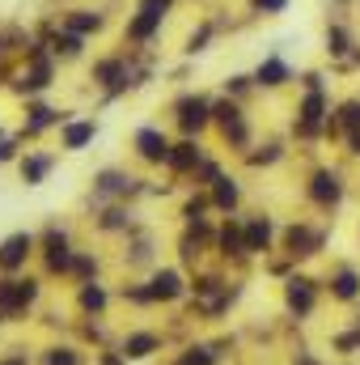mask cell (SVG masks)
Masks as SVG:
<instances>
[{"instance_id":"40","label":"cell","mask_w":360,"mask_h":365,"mask_svg":"<svg viewBox=\"0 0 360 365\" xmlns=\"http://www.w3.org/2000/svg\"><path fill=\"white\" fill-rule=\"evenodd\" d=\"M0 365H26V357H4Z\"/></svg>"},{"instance_id":"3","label":"cell","mask_w":360,"mask_h":365,"mask_svg":"<svg viewBox=\"0 0 360 365\" xmlns=\"http://www.w3.org/2000/svg\"><path fill=\"white\" fill-rule=\"evenodd\" d=\"M305 195H309L318 208H335V204L344 200V175H339V170H331V166L314 170L309 182H305Z\"/></svg>"},{"instance_id":"30","label":"cell","mask_w":360,"mask_h":365,"mask_svg":"<svg viewBox=\"0 0 360 365\" xmlns=\"http://www.w3.org/2000/svg\"><path fill=\"white\" fill-rule=\"evenodd\" d=\"M208 43H212V21H203L199 30H191V34H186V47H182V51H186V56H199V51H203Z\"/></svg>"},{"instance_id":"4","label":"cell","mask_w":360,"mask_h":365,"mask_svg":"<svg viewBox=\"0 0 360 365\" xmlns=\"http://www.w3.org/2000/svg\"><path fill=\"white\" fill-rule=\"evenodd\" d=\"M284 306H288V314H297V319L314 314V306H318V284H314L309 276H288V284H284Z\"/></svg>"},{"instance_id":"21","label":"cell","mask_w":360,"mask_h":365,"mask_svg":"<svg viewBox=\"0 0 360 365\" xmlns=\"http://www.w3.org/2000/svg\"><path fill=\"white\" fill-rule=\"evenodd\" d=\"M157 30H162V17H153V13H140V9H136V17L127 21L123 38H127V43H149Z\"/></svg>"},{"instance_id":"13","label":"cell","mask_w":360,"mask_h":365,"mask_svg":"<svg viewBox=\"0 0 360 365\" xmlns=\"http://www.w3.org/2000/svg\"><path fill=\"white\" fill-rule=\"evenodd\" d=\"M327 289H331L335 302H356L360 297V272L356 268H335V272L327 276Z\"/></svg>"},{"instance_id":"29","label":"cell","mask_w":360,"mask_h":365,"mask_svg":"<svg viewBox=\"0 0 360 365\" xmlns=\"http://www.w3.org/2000/svg\"><path fill=\"white\" fill-rule=\"evenodd\" d=\"M179 365H216V353L208 344H191L179 353Z\"/></svg>"},{"instance_id":"18","label":"cell","mask_w":360,"mask_h":365,"mask_svg":"<svg viewBox=\"0 0 360 365\" xmlns=\"http://www.w3.org/2000/svg\"><path fill=\"white\" fill-rule=\"evenodd\" d=\"M216 247H221V255L242 259L246 255V221H225L221 234H216Z\"/></svg>"},{"instance_id":"19","label":"cell","mask_w":360,"mask_h":365,"mask_svg":"<svg viewBox=\"0 0 360 365\" xmlns=\"http://www.w3.org/2000/svg\"><path fill=\"white\" fill-rule=\"evenodd\" d=\"M208 191H212V208H216V212H233V208H238V200H242V187H238L233 175H221Z\"/></svg>"},{"instance_id":"32","label":"cell","mask_w":360,"mask_h":365,"mask_svg":"<svg viewBox=\"0 0 360 365\" xmlns=\"http://www.w3.org/2000/svg\"><path fill=\"white\" fill-rule=\"evenodd\" d=\"M280 158H284L280 140H271V145H263V153H246V162H250V166H271V162H280Z\"/></svg>"},{"instance_id":"22","label":"cell","mask_w":360,"mask_h":365,"mask_svg":"<svg viewBox=\"0 0 360 365\" xmlns=\"http://www.w3.org/2000/svg\"><path fill=\"white\" fill-rule=\"evenodd\" d=\"M81 51H85V38H81V34L55 30V38H51V56H55V60H77Z\"/></svg>"},{"instance_id":"28","label":"cell","mask_w":360,"mask_h":365,"mask_svg":"<svg viewBox=\"0 0 360 365\" xmlns=\"http://www.w3.org/2000/svg\"><path fill=\"white\" fill-rule=\"evenodd\" d=\"M221 136H225L229 145H238V149H246V145H250V128H246V115H238L233 123H225V128H221Z\"/></svg>"},{"instance_id":"31","label":"cell","mask_w":360,"mask_h":365,"mask_svg":"<svg viewBox=\"0 0 360 365\" xmlns=\"http://www.w3.org/2000/svg\"><path fill=\"white\" fill-rule=\"evenodd\" d=\"M73 276H77V284L93 280V276H97V259L85 255V251H77V259H73Z\"/></svg>"},{"instance_id":"33","label":"cell","mask_w":360,"mask_h":365,"mask_svg":"<svg viewBox=\"0 0 360 365\" xmlns=\"http://www.w3.org/2000/svg\"><path fill=\"white\" fill-rule=\"evenodd\" d=\"M250 90H259V86H255V77H229V81H225V93H233V102H238V98H246Z\"/></svg>"},{"instance_id":"42","label":"cell","mask_w":360,"mask_h":365,"mask_svg":"<svg viewBox=\"0 0 360 365\" xmlns=\"http://www.w3.org/2000/svg\"><path fill=\"white\" fill-rule=\"evenodd\" d=\"M0 140H4V128H0Z\"/></svg>"},{"instance_id":"8","label":"cell","mask_w":360,"mask_h":365,"mask_svg":"<svg viewBox=\"0 0 360 365\" xmlns=\"http://www.w3.org/2000/svg\"><path fill=\"white\" fill-rule=\"evenodd\" d=\"M149 293H153V302H179L182 293H186L182 272L179 268H157V272L149 276Z\"/></svg>"},{"instance_id":"25","label":"cell","mask_w":360,"mask_h":365,"mask_svg":"<svg viewBox=\"0 0 360 365\" xmlns=\"http://www.w3.org/2000/svg\"><path fill=\"white\" fill-rule=\"evenodd\" d=\"M212 208V191H199V195H191L186 204H182V221L186 225H195V221H203V212Z\"/></svg>"},{"instance_id":"14","label":"cell","mask_w":360,"mask_h":365,"mask_svg":"<svg viewBox=\"0 0 360 365\" xmlns=\"http://www.w3.org/2000/svg\"><path fill=\"white\" fill-rule=\"evenodd\" d=\"M288 77H292V68H288L280 56H268V60L255 68V86H259V90H280V86H288Z\"/></svg>"},{"instance_id":"10","label":"cell","mask_w":360,"mask_h":365,"mask_svg":"<svg viewBox=\"0 0 360 365\" xmlns=\"http://www.w3.org/2000/svg\"><path fill=\"white\" fill-rule=\"evenodd\" d=\"M93 191L97 195H136V191H144L140 179H132V175H123V170H102L97 179H93Z\"/></svg>"},{"instance_id":"11","label":"cell","mask_w":360,"mask_h":365,"mask_svg":"<svg viewBox=\"0 0 360 365\" xmlns=\"http://www.w3.org/2000/svg\"><path fill=\"white\" fill-rule=\"evenodd\" d=\"M68 115H60V110H51V106H43V102H26V128H21V140L26 136H38L43 128H51V123H64Z\"/></svg>"},{"instance_id":"17","label":"cell","mask_w":360,"mask_h":365,"mask_svg":"<svg viewBox=\"0 0 360 365\" xmlns=\"http://www.w3.org/2000/svg\"><path fill=\"white\" fill-rule=\"evenodd\" d=\"M106 306H110L106 284H97V280L77 284V310H81V314H106Z\"/></svg>"},{"instance_id":"43","label":"cell","mask_w":360,"mask_h":365,"mask_svg":"<svg viewBox=\"0 0 360 365\" xmlns=\"http://www.w3.org/2000/svg\"><path fill=\"white\" fill-rule=\"evenodd\" d=\"M0 47H4V43H0Z\"/></svg>"},{"instance_id":"12","label":"cell","mask_w":360,"mask_h":365,"mask_svg":"<svg viewBox=\"0 0 360 365\" xmlns=\"http://www.w3.org/2000/svg\"><path fill=\"white\" fill-rule=\"evenodd\" d=\"M153 353H162V336L157 331H132V336H123V357L127 361H144Z\"/></svg>"},{"instance_id":"15","label":"cell","mask_w":360,"mask_h":365,"mask_svg":"<svg viewBox=\"0 0 360 365\" xmlns=\"http://www.w3.org/2000/svg\"><path fill=\"white\" fill-rule=\"evenodd\" d=\"M199 162H203V149H199V140H195V136H182L179 145L170 149V170H179V175H186V170L195 175V166H199Z\"/></svg>"},{"instance_id":"7","label":"cell","mask_w":360,"mask_h":365,"mask_svg":"<svg viewBox=\"0 0 360 365\" xmlns=\"http://www.w3.org/2000/svg\"><path fill=\"white\" fill-rule=\"evenodd\" d=\"M55 166V153H38V149H26V158H17V175L26 187H38V182L51 175Z\"/></svg>"},{"instance_id":"27","label":"cell","mask_w":360,"mask_h":365,"mask_svg":"<svg viewBox=\"0 0 360 365\" xmlns=\"http://www.w3.org/2000/svg\"><path fill=\"white\" fill-rule=\"evenodd\" d=\"M106 234H115V230H132V212L127 208H119V204H110L106 212H102V221H97Z\"/></svg>"},{"instance_id":"34","label":"cell","mask_w":360,"mask_h":365,"mask_svg":"<svg viewBox=\"0 0 360 365\" xmlns=\"http://www.w3.org/2000/svg\"><path fill=\"white\" fill-rule=\"evenodd\" d=\"M250 9L263 13V17H280V13L288 9V0H250Z\"/></svg>"},{"instance_id":"36","label":"cell","mask_w":360,"mask_h":365,"mask_svg":"<svg viewBox=\"0 0 360 365\" xmlns=\"http://www.w3.org/2000/svg\"><path fill=\"white\" fill-rule=\"evenodd\" d=\"M335 349H344V353H356V349H360V331H344V336H335Z\"/></svg>"},{"instance_id":"37","label":"cell","mask_w":360,"mask_h":365,"mask_svg":"<svg viewBox=\"0 0 360 365\" xmlns=\"http://www.w3.org/2000/svg\"><path fill=\"white\" fill-rule=\"evenodd\" d=\"M13 158H17V140H13V136H4V140H0V166H4V162H13Z\"/></svg>"},{"instance_id":"26","label":"cell","mask_w":360,"mask_h":365,"mask_svg":"<svg viewBox=\"0 0 360 365\" xmlns=\"http://www.w3.org/2000/svg\"><path fill=\"white\" fill-rule=\"evenodd\" d=\"M85 357H81V349H73V344H51L47 349V357H43V365H81Z\"/></svg>"},{"instance_id":"2","label":"cell","mask_w":360,"mask_h":365,"mask_svg":"<svg viewBox=\"0 0 360 365\" xmlns=\"http://www.w3.org/2000/svg\"><path fill=\"white\" fill-rule=\"evenodd\" d=\"M132 149H136V158L140 162H149V166H170V136L162 132V128H140L136 136H132Z\"/></svg>"},{"instance_id":"38","label":"cell","mask_w":360,"mask_h":365,"mask_svg":"<svg viewBox=\"0 0 360 365\" xmlns=\"http://www.w3.org/2000/svg\"><path fill=\"white\" fill-rule=\"evenodd\" d=\"M348 153L360 158V132H348Z\"/></svg>"},{"instance_id":"35","label":"cell","mask_w":360,"mask_h":365,"mask_svg":"<svg viewBox=\"0 0 360 365\" xmlns=\"http://www.w3.org/2000/svg\"><path fill=\"white\" fill-rule=\"evenodd\" d=\"M170 9H174V0H140V13H153V17H162V21H166Z\"/></svg>"},{"instance_id":"9","label":"cell","mask_w":360,"mask_h":365,"mask_svg":"<svg viewBox=\"0 0 360 365\" xmlns=\"http://www.w3.org/2000/svg\"><path fill=\"white\" fill-rule=\"evenodd\" d=\"M284 247H288L292 259H305V255H318L322 234H314L309 225H288V230H284Z\"/></svg>"},{"instance_id":"24","label":"cell","mask_w":360,"mask_h":365,"mask_svg":"<svg viewBox=\"0 0 360 365\" xmlns=\"http://www.w3.org/2000/svg\"><path fill=\"white\" fill-rule=\"evenodd\" d=\"M327 56H335V60L352 56V34H348L344 26H331V30H327Z\"/></svg>"},{"instance_id":"41","label":"cell","mask_w":360,"mask_h":365,"mask_svg":"<svg viewBox=\"0 0 360 365\" xmlns=\"http://www.w3.org/2000/svg\"><path fill=\"white\" fill-rule=\"evenodd\" d=\"M292 365H318V361H314V357H297Z\"/></svg>"},{"instance_id":"1","label":"cell","mask_w":360,"mask_h":365,"mask_svg":"<svg viewBox=\"0 0 360 365\" xmlns=\"http://www.w3.org/2000/svg\"><path fill=\"white\" fill-rule=\"evenodd\" d=\"M174 119H179L182 136H195V140H199V132L212 123V98H203V93L179 98V102H174Z\"/></svg>"},{"instance_id":"6","label":"cell","mask_w":360,"mask_h":365,"mask_svg":"<svg viewBox=\"0 0 360 365\" xmlns=\"http://www.w3.org/2000/svg\"><path fill=\"white\" fill-rule=\"evenodd\" d=\"M93 136H97L93 119H64L60 123V149H68V153H81Z\"/></svg>"},{"instance_id":"23","label":"cell","mask_w":360,"mask_h":365,"mask_svg":"<svg viewBox=\"0 0 360 365\" xmlns=\"http://www.w3.org/2000/svg\"><path fill=\"white\" fill-rule=\"evenodd\" d=\"M331 123H339V132H360V98H348L331 110Z\"/></svg>"},{"instance_id":"5","label":"cell","mask_w":360,"mask_h":365,"mask_svg":"<svg viewBox=\"0 0 360 365\" xmlns=\"http://www.w3.org/2000/svg\"><path fill=\"white\" fill-rule=\"evenodd\" d=\"M34 247H38V238L34 234H9L4 242H0V272H17V268H26V259L34 255Z\"/></svg>"},{"instance_id":"16","label":"cell","mask_w":360,"mask_h":365,"mask_svg":"<svg viewBox=\"0 0 360 365\" xmlns=\"http://www.w3.org/2000/svg\"><path fill=\"white\" fill-rule=\"evenodd\" d=\"M271 238H275L271 217H250V221H246V255H263V251H271Z\"/></svg>"},{"instance_id":"39","label":"cell","mask_w":360,"mask_h":365,"mask_svg":"<svg viewBox=\"0 0 360 365\" xmlns=\"http://www.w3.org/2000/svg\"><path fill=\"white\" fill-rule=\"evenodd\" d=\"M102 365H127V357H123V353H119V357H115V353H102Z\"/></svg>"},{"instance_id":"20","label":"cell","mask_w":360,"mask_h":365,"mask_svg":"<svg viewBox=\"0 0 360 365\" xmlns=\"http://www.w3.org/2000/svg\"><path fill=\"white\" fill-rule=\"evenodd\" d=\"M102 13L97 9H73L68 17H64V30H73V34H81V38H90V34H97L102 30Z\"/></svg>"}]
</instances>
